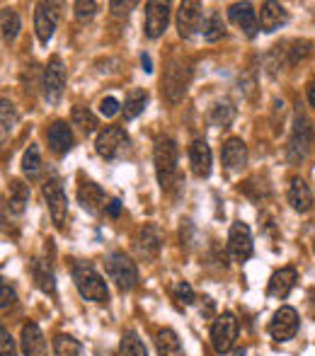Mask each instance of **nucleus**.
I'll return each mask as SVG.
<instances>
[{
	"label": "nucleus",
	"mask_w": 315,
	"mask_h": 356,
	"mask_svg": "<svg viewBox=\"0 0 315 356\" xmlns=\"http://www.w3.org/2000/svg\"><path fill=\"white\" fill-rule=\"evenodd\" d=\"M153 163H156L158 182L165 192L179 182V168H177V143L168 136H160L153 148Z\"/></svg>",
	"instance_id": "f257e3e1"
},
{
	"label": "nucleus",
	"mask_w": 315,
	"mask_h": 356,
	"mask_svg": "<svg viewBox=\"0 0 315 356\" xmlns=\"http://www.w3.org/2000/svg\"><path fill=\"white\" fill-rule=\"evenodd\" d=\"M73 284H76L78 293L85 300H92V303H107L109 300V289L102 282L99 272L88 262H76L73 264Z\"/></svg>",
	"instance_id": "f03ea898"
},
{
	"label": "nucleus",
	"mask_w": 315,
	"mask_h": 356,
	"mask_svg": "<svg viewBox=\"0 0 315 356\" xmlns=\"http://www.w3.org/2000/svg\"><path fill=\"white\" fill-rule=\"evenodd\" d=\"M192 80V63L187 58L177 56V58H170L168 68H165L163 75V92L170 102H182L184 92H187V85Z\"/></svg>",
	"instance_id": "7ed1b4c3"
},
{
	"label": "nucleus",
	"mask_w": 315,
	"mask_h": 356,
	"mask_svg": "<svg viewBox=\"0 0 315 356\" xmlns=\"http://www.w3.org/2000/svg\"><path fill=\"white\" fill-rule=\"evenodd\" d=\"M313 141H315V124L303 112H298L296 119H293L291 138H289V145H286L289 160H291V163L306 160V155L311 153V148H313Z\"/></svg>",
	"instance_id": "20e7f679"
},
{
	"label": "nucleus",
	"mask_w": 315,
	"mask_h": 356,
	"mask_svg": "<svg viewBox=\"0 0 315 356\" xmlns=\"http://www.w3.org/2000/svg\"><path fill=\"white\" fill-rule=\"evenodd\" d=\"M131 145V138H129L127 129L124 127H107L97 134V141H95V148L102 155L104 160H117L122 158L124 153Z\"/></svg>",
	"instance_id": "39448f33"
},
{
	"label": "nucleus",
	"mask_w": 315,
	"mask_h": 356,
	"mask_svg": "<svg viewBox=\"0 0 315 356\" xmlns=\"http://www.w3.org/2000/svg\"><path fill=\"white\" fill-rule=\"evenodd\" d=\"M104 264H107V277L122 291H131L138 284V269L131 257H127V252H112Z\"/></svg>",
	"instance_id": "423d86ee"
},
{
	"label": "nucleus",
	"mask_w": 315,
	"mask_h": 356,
	"mask_svg": "<svg viewBox=\"0 0 315 356\" xmlns=\"http://www.w3.org/2000/svg\"><path fill=\"white\" fill-rule=\"evenodd\" d=\"M63 90H66V68H63V61L58 56H54L51 61L47 63L42 75V92L44 99L49 104H58L63 97Z\"/></svg>",
	"instance_id": "0eeeda50"
},
{
	"label": "nucleus",
	"mask_w": 315,
	"mask_h": 356,
	"mask_svg": "<svg viewBox=\"0 0 315 356\" xmlns=\"http://www.w3.org/2000/svg\"><path fill=\"white\" fill-rule=\"evenodd\" d=\"M42 194L49 207V213H51V220L56 223V228H63L66 216H68V199H66V192H63L61 179H56V177L47 179L42 187Z\"/></svg>",
	"instance_id": "6e6552de"
},
{
	"label": "nucleus",
	"mask_w": 315,
	"mask_h": 356,
	"mask_svg": "<svg viewBox=\"0 0 315 356\" xmlns=\"http://www.w3.org/2000/svg\"><path fill=\"white\" fill-rule=\"evenodd\" d=\"M238 339V320L233 313H223L211 325V344L218 354H228Z\"/></svg>",
	"instance_id": "1a4fd4ad"
},
{
	"label": "nucleus",
	"mask_w": 315,
	"mask_h": 356,
	"mask_svg": "<svg viewBox=\"0 0 315 356\" xmlns=\"http://www.w3.org/2000/svg\"><path fill=\"white\" fill-rule=\"evenodd\" d=\"M298 332V313L291 305H282V308L274 313L272 323H269V334H272L274 342H289Z\"/></svg>",
	"instance_id": "9d476101"
},
{
	"label": "nucleus",
	"mask_w": 315,
	"mask_h": 356,
	"mask_svg": "<svg viewBox=\"0 0 315 356\" xmlns=\"http://www.w3.org/2000/svg\"><path fill=\"white\" fill-rule=\"evenodd\" d=\"M204 10L197 0H184L177 10V32L182 39H192L197 32H202Z\"/></svg>",
	"instance_id": "9b49d317"
},
{
	"label": "nucleus",
	"mask_w": 315,
	"mask_h": 356,
	"mask_svg": "<svg viewBox=\"0 0 315 356\" xmlns=\"http://www.w3.org/2000/svg\"><path fill=\"white\" fill-rule=\"evenodd\" d=\"M228 252H231L233 262L243 264L252 257L255 252V243H252V233L245 223H233L231 233H228Z\"/></svg>",
	"instance_id": "f8f14e48"
},
{
	"label": "nucleus",
	"mask_w": 315,
	"mask_h": 356,
	"mask_svg": "<svg viewBox=\"0 0 315 356\" xmlns=\"http://www.w3.org/2000/svg\"><path fill=\"white\" fill-rule=\"evenodd\" d=\"M170 22V3L168 0H151L146 3V19H143V32L148 39H158L165 34Z\"/></svg>",
	"instance_id": "ddd939ff"
},
{
	"label": "nucleus",
	"mask_w": 315,
	"mask_h": 356,
	"mask_svg": "<svg viewBox=\"0 0 315 356\" xmlns=\"http://www.w3.org/2000/svg\"><path fill=\"white\" fill-rule=\"evenodd\" d=\"M228 19L245 34L248 39H255L259 34V17L257 10H255L252 3H233L228 8Z\"/></svg>",
	"instance_id": "4468645a"
},
{
	"label": "nucleus",
	"mask_w": 315,
	"mask_h": 356,
	"mask_svg": "<svg viewBox=\"0 0 315 356\" xmlns=\"http://www.w3.org/2000/svg\"><path fill=\"white\" fill-rule=\"evenodd\" d=\"M58 24V10L54 3H37V10H34V32H37V39L42 44H49L56 32Z\"/></svg>",
	"instance_id": "2eb2a0df"
},
{
	"label": "nucleus",
	"mask_w": 315,
	"mask_h": 356,
	"mask_svg": "<svg viewBox=\"0 0 315 356\" xmlns=\"http://www.w3.org/2000/svg\"><path fill=\"white\" fill-rule=\"evenodd\" d=\"M78 204L85 209L90 216H97L102 209H107V197H104V189L95 182H83L78 189Z\"/></svg>",
	"instance_id": "dca6fc26"
},
{
	"label": "nucleus",
	"mask_w": 315,
	"mask_h": 356,
	"mask_svg": "<svg viewBox=\"0 0 315 356\" xmlns=\"http://www.w3.org/2000/svg\"><path fill=\"white\" fill-rule=\"evenodd\" d=\"M22 354L24 356H49L47 352V339H44V332L37 323H24L22 325Z\"/></svg>",
	"instance_id": "f3484780"
},
{
	"label": "nucleus",
	"mask_w": 315,
	"mask_h": 356,
	"mask_svg": "<svg viewBox=\"0 0 315 356\" xmlns=\"http://www.w3.org/2000/svg\"><path fill=\"white\" fill-rule=\"evenodd\" d=\"M286 19L289 13L282 3H274V0L262 3V10H259V27H262V32H277V29H282V24H286Z\"/></svg>",
	"instance_id": "a211bd4d"
},
{
	"label": "nucleus",
	"mask_w": 315,
	"mask_h": 356,
	"mask_svg": "<svg viewBox=\"0 0 315 356\" xmlns=\"http://www.w3.org/2000/svg\"><path fill=\"white\" fill-rule=\"evenodd\" d=\"M189 165H192V172L197 177H209L211 175V148L207 141L197 138L189 145Z\"/></svg>",
	"instance_id": "6ab92c4d"
},
{
	"label": "nucleus",
	"mask_w": 315,
	"mask_h": 356,
	"mask_svg": "<svg viewBox=\"0 0 315 356\" xmlns=\"http://www.w3.org/2000/svg\"><path fill=\"white\" fill-rule=\"evenodd\" d=\"M289 204H291L293 211L298 213H308L313 209V192L311 187L306 184V179L293 177L291 184H289Z\"/></svg>",
	"instance_id": "aec40b11"
},
{
	"label": "nucleus",
	"mask_w": 315,
	"mask_h": 356,
	"mask_svg": "<svg viewBox=\"0 0 315 356\" xmlns=\"http://www.w3.org/2000/svg\"><path fill=\"white\" fill-rule=\"evenodd\" d=\"M298 282V274L293 267H284L279 272H274V277L269 279V286H267V293L272 298H286L289 293L293 291V286Z\"/></svg>",
	"instance_id": "412c9836"
},
{
	"label": "nucleus",
	"mask_w": 315,
	"mask_h": 356,
	"mask_svg": "<svg viewBox=\"0 0 315 356\" xmlns=\"http://www.w3.org/2000/svg\"><path fill=\"white\" fill-rule=\"evenodd\" d=\"M221 158H223L226 170L238 172V170H243L245 163H248V145L240 141V138H228V141L223 143Z\"/></svg>",
	"instance_id": "4be33fe9"
},
{
	"label": "nucleus",
	"mask_w": 315,
	"mask_h": 356,
	"mask_svg": "<svg viewBox=\"0 0 315 356\" xmlns=\"http://www.w3.org/2000/svg\"><path fill=\"white\" fill-rule=\"evenodd\" d=\"M49 148L56 155H66L73 148V131L66 122H54L49 127Z\"/></svg>",
	"instance_id": "5701e85b"
},
{
	"label": "nucleus",
	"mask_w": 315,
	"mask_h": 356,
	"mask_svg": "<svg viewBox=\"0 0 315 356\" xmlns=\"http://www.w3.org/2000/svg\"><path fill=\"white\" fill-rule=\"evenodd\" d=\"M160 245H163V235H160V230L156 228V225H146V228H141L138 240H136V250H138L141 257L156 259L158 252H160Z\"/></svg>",
	"instance_id": "b1692460"
},
{
	"label": "nucleus",
	"mask_w": 315,
	"mask_h": 356,
	"mask_svg": "<svg viewBox=\"0 0 315 356\" xmlns=\"http://www.w3.org/2000/svg\"><path fill=\"white\" fill-rule=\"evenodd\" d=\"M32 277L37 282L39 291H44L47 296L56 293V277H54V269L47 259H34L32 262Z\"/></svg>",
	"instance_id": "393cba45"
},
{
	"label": "nucleus",
	"mask_w": 315,
	"mask_h": 356,
	"mask_svg": "<svg viewBox=\"0 0 315 356\" xmlns=\"http://www.w3.org/2000/svg\"><path fill=\"white\" fill-rule=\"evenodd\" d=\"M146 104H148V92L146 90H141V88H131L127 92V99H124V104H122V114H124V119L127 122H131V119H136L138 114L146 109Z\"/></svg>",
	"instance_id": "a878e982"
},
{
	"label": "nucleus",
	"mask_w": 315,
	"mask_h": 356,
	"mask_svg": "<svg viewBox=\"0 0 315 356\" xmlns=\"http://www.w3.org/2000/svg\"><path fill=\"white\" fill-rule=\"evenodd\" d=\"M202 37H204V42H209V44H216V42H221L223 37H226V24H223V17H221V13H209L207 17H204V22H202Z\"/></svg>",
	"instance_id": "bb28decb"
},
{
	"label": "nucleus",
	"mask_w": 315,
	"mask_h": 356,
	"mask_svg": "<svg viewBox=\"0 0 315 356\" xmlns=\"http://www.w3.org/2000/svg\"><path fill=\"white\" fill-rule=\"evenodd\" d=\"M156 347L158 356H182V342H179L177 332L170 327H163L156 334Z\"/></svg>",
	"instance_id": "cd10ccee"
},
{
	"label": "nucleus",
	"mask_w": 315,
	"mask_h": 356,
	"mask_svg": "<svg viewBox=\"0 0 315 356\" xmlns=\"http://www.w3.org/2000/svg\"><path fill=\"white\" fill-rule=\"evenodd\" d=\"M27 204H29V187L22 179H13V182H10V199H8L10 213H15V216L24 213Z\"/></svg>",
	"instance_id": "c85d7f7f"
},
{
	"label": "nucleus",
	"mask_w": 315,
	"mask_h": 356,
	"mask_svg": "<svg viewBox=\"0 0 315 356\" xmlns=\"http://www.w3.org/2000/svg\"><path fill=\"white\" fill-rule=\"evenodd\" d=\"M233 119H236V107H233L228 99H218L211 107V112H209V122H211L213 127H228Z\"/></svg>",
	"instance_id": "c756f323"
},
{
	"label": "nucleus",
	"mask_w": 315,
	"mask_h": 356,
	"mask_svg": "<svg viewBox=\"0 0 315 356\" xmlns=\"http://www.w3.org/2000/svg\"><path fill=\"white\" fill-rule=\"evenodd\" d=\"M0 27H3V39L5 42H15L19 34V27H22V22H19V15L15 13V10L10 8H3V13H0Z\"/></svg>",
	"instance_id": "7c9ffc66"
},
{
	"label": "nucleus",
	"mask_w": 315,
	"mask_h": 356,
	"mask_svg": "<svg viewBox=\"0 0 315 356\" xmlns=\"http://www.w3.org/2000/svg\"><path fill=\"white\" fill-rule=\"evenodd\" d=\"M54 354L56 356H83V344L71 334H56L54 337Z\"/></svg>",
	"instance_id": "2f4dec72"
},
{
	"label": "nucleus",
	"mask_w": 315,
	"mask_h": 356,
	"mask_svg": "<svg viewBox=\"0 0 315 356\" xmlns=\"http://www.w3.org/2000/svg\"><path fill=\"white\" fill-rule=\"evenodd\" d=\"M119 356H148L146 344L141 342V337H138L134 330H129V332L122 337V344H119Z\"/></svg>",
	"instance_id": "473e14b6"
},
{
	"label": "nucleus",
	"mask_w": 315,
	"mask_h": 356,
	"mask_svg": "<svg viewBox=\"0 0 315 356\" xmlns=\"http://www.w3.org/2000/svg\"><path fill=\"white\" fill-rule=\"evenodd\" d=\"M71 117H73V124H76L83 134H92L95 129H97V117H95L88 107H73Z\"/></svg>",
	"instance_id": "72a5a7b5"
},
{
	"label": "nucleus",
	"mask_w": 315,
	"mask_h": 356,
	"mask_svg": "<svg viewBox=\"0 0 315 356\" xmlns=\"http://www.w3.org/2000/svg\"><path fill=\"white\" fill-rule=\"evenodd\" d=\"M22 170H24V175H29V177H37V172L42 170V150H39V145L32 143L27 150H24Z\"/></svg>",
	"instance_id": "f704fd0d"
},
{
	"label": "nucleus",
	"mask_w": 315,
	"mask_h": 356,
	"mask_svg": "<svg viewBox=\"0 0 315 356\" xmlns=\"http://www.w3.org/2000/svg\"><path fill=\"white\" fill-rule=\"evenodd\" d=\"M73 8H76L78 22H88V19H92L95 15H97V3H95V0H78Z\"/></svg>",
	"instance_id": "c9c22d12"
},
{
	"label": "nucleus",
	"mask_w": 315,
	"mask_h": 356,
	"mask_svg": "<svg viewBox=\"0 0 315 356\" xmlns=\"http://www.w3.org/2000/svg\"><path fill=\"white\" fill-rule=\"evenodd\" d=\"M172 293H175V300H177V303H182V305H192L194 300H197V296H194V289L187 282H177V284H175Z\"/></svg>",
	"instance_id": "e433bc0d"
},
{
	"label": "nucleus",
	"mask_w": 315,
	"mask_h": 356,
	"mask_svg": "<svg viewBox=\"0 0 315 356\" xmlns=\"http://www.w3.org/2000/svg\"><path fill=\"white\" fill-rule=\"evenodd\" d=\"M15 122H17V117H15L13 102H10V99H3V138L15 129Z\"/></svg>",
	"instance_id": "4c0bfd02"
},
{
	"label": "nucleus",
	"mask_w": 315,
	"mask_h": 356,
	"mask_svg": "<svg viewBox=\"0 0 315 356\" xmlns=\"http://www.w3.org/2000/svg\"><path fill=\"white\" fill-rule=\"evenodd\" d=\"M122 112V104H119L117 97H102V102H99V114L107 119L117 117V114Z\"/></svg>",
	"instance_id": "58836bf2"
},
{
	"label": "nucleus",
	"mask_w": 315,
	"mask_h": 356,
	"mask_svg": "<svg viewBox=\"0 0 315 356\" xmlns=\"http://www.w3.org/2000/svg\"><path fill=\"white\" fill-rule=\"evenodd\" d=\"M0 356H17V349H15V339L10 337L8 327L0 330Z\"/></svg>",
	"instance_id": "ea45409f"
},
{
	"label": "nucleus",
	"mask_w": 315,
	"mask_h": 356,
	"mask_svg": "<svg viewBox=\"0 0 315 356\" xmlns=\"http://www.w3.org/2000/svg\"><path fill=\"white\" fill-rule=\"evenodd\" d=\"M0 298H3V300H0L3 310H5V308H10V305L17 303V293H15V289H13V286H10L8 282L0 284Z\"/></svg>",
	"instance_id": "a19ab883"
},
{
	"label": "nucleus",
	"mask_w": 315,
	"mask_h": 356,
	"mask_svg": "<svg viewBox=\"0 0 315 356\" xmlns=\"http://www.w3.org/2000/svg\"><path fill=\"white\" fill-rule=\"evenodd\" d=\"M109 8H112L114 15H124V13H129L131 8H136V3H134V0H129V3H119V0H112V3H109Z\"/></svg>",
	"instance_id": "79ce46f5"
},
{
	"label": "nucleus",
	"mask_w": 315,
	"mask_h": 356,
	"mask_svg": "<svg viewBox=\"0 0 315 356\" xmlns=\"http://www.w3.org/2000/svg\"><path fill=\"white\" fill-rule=\"evenodd\" d=\"M119 213H122V202H119V199H109L107 216H109V218H119Z\"/></svg>",
	"instance_id": "37998d69"
},
{
	"label": "nucleus",
	"mask_w": 315,
	"mask_h": 356,
	"mask_svg": "<svg viewBox=\"0 0 315 356\" xmlns=\"http://www.w3.org/2000/svg\"><path fill=\"white\" fill-rule=\"evenodd\" d=\"M141 66H143V71H146V73H153V61H151V56H148V54H141Z\"/></svg>",
	"instance_id": "c03bdc74"
},
{
	"label": "nucleus",
	"mask_w": 315,
	"mask_h": 356,
	"mask_svg": "<svg viewBox=\"0 0 315 356\" xmlns=\"http://www.w3.org/2000/svg\"><path fill=\"white\" fill-rule=\"evenodd\" d=\"M308 102L315 107V75H313V80L308 83Z\"/></svg>",
	"instance_id": "a18cd8bd"
},
{
	"label": "nucleus",
	"mask_w": 315,
	"mask_h": 356,
	"mask_svg": "<svg viewBox=\"0 0 315 356\" xmlns=\"http://www.w3.org/2000/svg\"><path fill=\"white\" fill-rule=\"evenodd\" d=\"M236 356H245V352H236Z\"/></svg>",
	"instance_id": "49530a36"
},
{
	"label": "nucleus",
	"mask_w": 315,
	"mask_h": 356,
	"mask_svg": "<svg viewBox=\"0 0 315 356\" xmlns=\"http://www.w3.org/2000/svg\"><path fill=\"white\" fill-rule=\"evenodd\" d=\"M313 252H315V243H313Z\"/></svg>",
	"instance_id": "de8ad7c7"
}]
</instances>
